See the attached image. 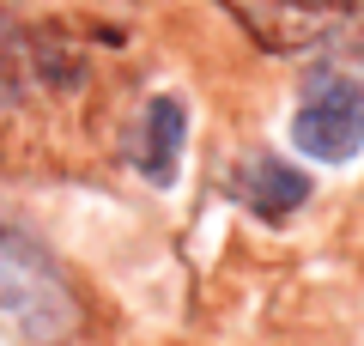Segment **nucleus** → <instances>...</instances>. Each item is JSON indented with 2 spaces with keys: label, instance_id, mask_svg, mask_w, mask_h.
I'll list each match as a JSON object with an SVG mask.
<instances>
[{
  "label": "nucleus",
  "instance_id": "nucleus-3",
  "mask_svg": "<svg viewBox=\"0 0 364 346\" xmlns=\"http://www.w3.org/2000/svg\"><path fill=\"white\" fill-rule=\"evenodd\" d=\"M243 31L261 43V49H279V55H298L316 49V43H340V0H225Z\"/></svg>",
  "mask_w": 364,
  "mask_h": 346
},
{
  "label": "nucleus",
  "instance_id": "nucleus-2",
  "mask_svg": "<svg viewBox=\"0 0 364 346\" xmlns=\"http://www.w3.org/2000/svg\"><path fill=\"white\" fill-rule=\"evenodd\" d=\"M291 140L316 164H352L364 146V79L322 73L291 115Z\"/></svg>",
  "mask_w": 364,
  "mask_h": 346
},
{
  "label": "nucleus",
  "instance_id": "nucleus-1",
  "mask_svg": "<svg viewBox=\"0 0 364 346\" xmlns=\"http://www.w3.org/2000/svg\"><path fill=\"white\" fill-rule=\"evenodd\" d=\"M0 322L31 346H61L85 322L67 268L6 213H0Z\"/></svg>",
  "mask_w": 364,
  "mask_h": 346
},
{
  "label": "nucleus",
  "instance_id": "nucleus-5",
  "mask_svg": "<svg viewBox=\"0 0 364 346\" xmlns=\"http://www.w3.org/2000/svg\"><path fill=\"white\" fill-rule=\"evenodd\" d=\"M231 194L255 219H286V213H298V206L310 201V177H304L298 164H286V158L255 152V158H243V164L231 170Z\"/></svg>",
  "mask_w": 364,
  "mask_h": 346
},
{
  "label": "nucleus",
  "instance_id": "nucleus-6",
  "mask_svg": "<svg viewBox=\"0 0 364 346\" xmlns=\"http://www.w3.org/2000/svg\"><path fill=\"white\" fill-rule=\"evenodd\" d=\"M340 19H346L340 25V43H352L364 55V0H340Z\"/></svg>",
  "mask_w": 364,
  "mask_h": 346
},
{
  "label": "nucleus",
  "instance_id": "nucleus-4",
  "mask_svg": "<svg viewBox=\"0 0 364 346\" xmlns=\"http://www.w3.org/2000/svg\"><path fill=\"white\" fill-rule=\"evenodd\" d=\"M182 140H188V110H182V98L158 91V98H146L140 122L128 134V158H134V170L146 182L170 189L176 182V164H182Z\"/></svg>",
  "mask_w": 364,
  "mask_h": 346
}]
</instances>
